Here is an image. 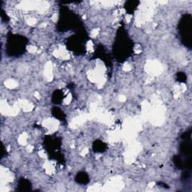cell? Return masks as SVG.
<instances>
[{"instance_id": "cell-1", "label": "cell", "mask_w": 192, "mask_h": 192, "mask_svg": "<svg viewBox=\"0 0 192 192\" xmlns=\"http://www.w3.org/2000/svg\"><path fill=\"white\" fill-rule=\"evenodd\" d=\"M138 4H139L138 2L130 1V2H128L126 4V8L128 11H134V9L136 8V6H138Z\"/></svg>"}]
</instances>
